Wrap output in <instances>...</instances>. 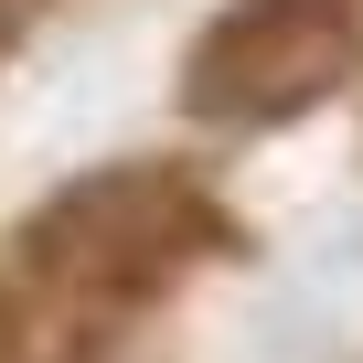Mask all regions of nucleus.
<instances>
[{
    "mask_svg": "<svg viewBox=\"0 0 363 363\" xmlns=\"http://www.w3.org/2000/svg\"><path fill=\"white\" fill-rule=\"evenodd\" d=\"M203 225V203L182 193L171 171H96L75 193L43 203V225L22 235L43 278H75V289H139L182 257V235Z\"/></svg>",
    "mask_w": 363,
    "mask_h": 363,
    "instance_id": "obj_2",
    "label": "nucleus"
},
{
    "mask_svg": "<svg viewBox=\"0 0 363 363\" xmlns=\"http://www.w3.org/2000/svg\"><path fill=\"white\" fill-rule=\"evenodd\" d=\"M352 75V0H235L182 65V107L214 128H267Z\"/></svg>",
    "mask_w": 363,
    "mask_h": 363,
    "instance_id": "obj_1",
    "label": "nucleus"
}]
</instances>
